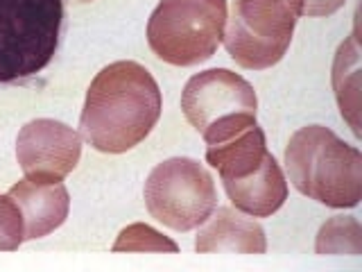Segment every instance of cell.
Instances as JSON below:
<instances>
[{"instance_id": "6da1fadb", "label": "cell", "mask_w": 362, "mask_h": 272, "mask_svg": "<svg viewBox=\"0 0 362 272\" xmlns=\"http://www.w3.org/2000/svg\"><path fill=\"white\" fill-rule=\"evenodd\" d=\"M161 109V89L145 66L113 62L86 91L79 134L98 152L122 154L150 136Z\"/></svg>"}, {"instance_id": "7a4b0ae2", "label": "cell", "mask_w": 362, "mask_h": 272, "mask_svg": "<svg viewBox=\"0 0 362 272\" xmlns=\"http://www.w3.org/2000/svg\"><path fill=\"white\" fill-rule=\"evenodd\" d=\"M286 170L301 196L331 209L362 200V154L324 125L297 130L286 147Z\"/></svg>"}, {"instance_id": "3957f363", "label": "cell", "mask_w": 362, "mask_h": 272, "mask_svg": "<svg viewBox=\"0 0 362 272\" xmlns=\"http://www.w3.org/2000/svg\"><path fill=\"white\" fill-rule=\"evenodd\" d=\"M64 0H0V84L23 82L59 48Z\"/></svg>"}, {"instance_id": "277c9868", "label": "cell", "mask_w": 362, "mask_h": 272, "mask_svg": "<svg viewBox=\"0 0 362 272\" xmlns=\"http://www.w3.org/2000/svg\"><path fill=\"white\" fill-rule=\"evenodd\" d=\"M226 16V0H161L147 21V43L165 64H204L218 52Z\"/></svg>"}, {"instance_id": "5b68a950", "label": "cell", "mask_w": 362, "mask_h": 272, "mask_svg": "<svg viewBox=\"0 0 362 272\" xmlns=\"http://www.w3.org/2000/svg\"><path fill=\"white\" fill-rule=\"evenodd\" d=\"M254 86L229 68L192 75L181 94V111L206 145H220L256 125Z\"/></svg>"}, {"instance_id": "8992f818", "label": "cell", "mask_w": 362, "mask_h": 272, "mask_svg": "<svg viewBox=\"0 0 362 272\" xmlns=\"http://www.w3.org/2000/svg\"><path fill=\"white\" fill-rule=\"evenodd\" d=\"M303 0H235L224 26V48L247 71H265L286 57Z\"/></svg>"}, {"instance_id": "52a82bcc", "label": "cell", "mask_w": 362, "mask_h": 272, "mask_svg": "<svg viewBox=\"0 0 362 272\" xmlns=\"http://www.w3.org/2000/svg\"><path fill=\"white\" fill-rule=\"evenodd\" d=\"M143 196L152 218L175 232L197 230L218 207L211 173L190 157H173L158 164L145 181Z\"/></svg>"}, {"instance_id": "ba28073f", "label": "cell", "mask_w": 362, "mask_h": 272, "mask_svg": "<svg viewBox=\"0 0 362 272\" xmlns=\"http://www.w3.org/2000/svg\"><path fill=\"white\" fill-rule=\"evenodd\" d=\"M82 157V136L71 125L54 118H37L23 125L16 136V159L28 179L64 181Z\"/></svg>"}, {"instance_id": "9c48e42d", "label": "cell", "mask_w": 362, "mask_h": 272, "mask_svg": "<svg viewBox=\"0 0 362 272\" xmlns=\"http://www.w3.org/2000/svg\"><path fill=\"white\" fill-rule=\"evenodd\" d=\"M7 196L16 202L23 215V236L25 241H37L52 234L66 222L68 209H71V196L62 181H34L23 177L14 184Z\"/></svg>"}, {"instance_id": "30bf717a", "label": "cell", "mask_w": 362, "mask_h": 272, "mask_svg": "<svg viewBox=\"0 0 362 272\" xmlns=\"http://www.w3.org/2000/svg\"><path fill=\"white\" fill-rule=\"evenodd\" d=\"M195 249L199 254L238 252V254H265L267 238L263 227L252 215L238 209L215 207L209 220L197 232Z\"/></svg>"}, {"instance_id": "8fae6325", "label": "cell", "mask_w": 362, "mask_h": 272, "mask_svg": "<svg viewBox=\"0 0 362 272\" xmlns=\"http://www.w3.org/2000/svg\"><path fill=\"white\" fill-rule=\"evenodd\" d=\"M222 186L233 207L252 218H269L288 200V179L272 154L256 173L235 181H224Z\"/></svg>"}, {"instance_id": "7c38bea8", "label": "cell", "mask_w": 362, "mask_h": 272, "mask_svg": "<svg viewBox=\"0 0 362 272\" xmlns=\"http://www.w3.org/2000/svg\"><path fill=\"white\" fill-rule=\"evenodd\" d=\"M333 89L351 132L360 136V43L356 32L339 43L335 52Z\"/></svg>"}, {"instance_id": "4fadbf2b", "label": "cell", "mask_w": 362, "mask_h": 272, "mask_svg": "<svg viewBox=\"0 0 362 272\" xmlns=\"http://www.w3.org/2000/svg\"><path fill=\"white\" fill-rule=\"evenodd\" d=\"M315 252L326 254H362V227L354 215H333L320 227L315 241Z\"/></svg>"}, {"instance_id": "5bb4252c", "label": "cell", "mask_w": 362, "mask_h": 272, "mask_svg": "<svg viewBox=\"0 0 362 272\" xmlns=\"http://www.w3.org/2000/svg\"><path fill=\"white\" fill-rule=\"evenodd\" d=\"M113 252H179V245L170 241L161 232L152 230L150 225L136 222L124 227L118 241L113 243Z\"/></svg>"}, {"instance_id": "9a60e30c", "label": "cell", "mask_w": 362, "mask_h": 272, "mask_svg": "<svg viewBox=\"0 0 362 272\" xmlns=\"http://www.w3.org/2000/svg\"><path fill=\"white\" fill-rule=\"evenodd\" d=\"M23 243V215L9 196H0V252H14Z\"/></svg>"}, {"instance_id": "2e32d148", "label": "cell", "mask_w": 362, "mask_h": 272, "mask_svg": "<svg viewBox=\"0 0 362 272\" xmlns=\"http://www.w3.org/2000/svg\"><path fill=\"white\" fill-rule=\"evenodd\" d=\"M346 0H303L301 3V16L320 18V16H331L337 9L344 7Z\"/></svg>"}, {"instance_id": "e0dca14e", "label": "cell", "mask_w": 362, "mask_h": 272, "mask_svg": "<svg viewBox=\"0 0 362 272\" xmlns=\"http://www.w3.org/2000/svg\"><path fill=\"white\" fill-rule=\"evenodd\" d=\"M68 5H86V3H93V0H64Z\"/></svg>"}]
</instances>
